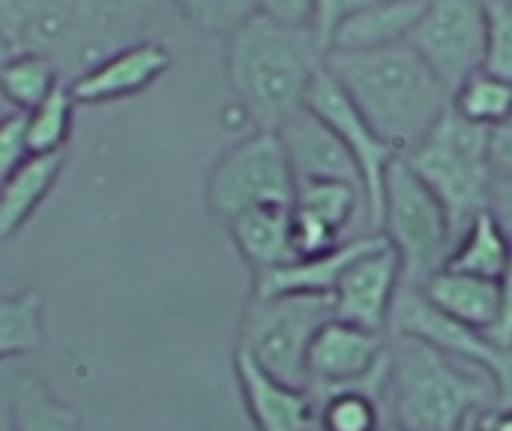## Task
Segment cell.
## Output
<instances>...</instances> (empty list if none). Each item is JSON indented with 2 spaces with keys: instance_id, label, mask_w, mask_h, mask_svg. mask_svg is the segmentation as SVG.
Instances as JSON below:
<instances>
[{
  "instance_id": "6da1fadb",
  "label": "cell",
  "mask_w": 512,
  "mask_h": 431,
  "mask_svg": "<svg viewBox=\"0 0 512 431\" xmlns=\"http://www.w3.org/2000/svg\"><path fill=\"white\" fill-rule=\"evenodd\" d=\"M156 0H0V45L42 54L72 81L141 42Z\"/></svg>"
},
{
  "instance_id": "7a4b0ae2",
  "label": "cell",
  "mask_w": 512,
  "mask_h": 431,
  "mask_svg": "<svg viewBox=\"0 0 512 431\" xmlns=\"http://www.w3.org/2000/svg\"><path fill=\"white\" fill-rule=\"evenodd\" d=\"M327 72L402 156L453 111V90L405 42L378 51H327Z\"/></svg>"
},
{
  "instance_id": "3957f363",
  "label": "cell",
  "mask_w": 512,
  "mask_h": 431,
  "mask_svg": "<svg viewBox=\"0 0 512 431\" xmlns=\"http://www.w3.org/2000/svg\"><path fill=\"white\" fill-rule=\"evenodd\" d=\"M324 63V48L312 30L246 18L225 51L228 84L243 114L264 132H279L306 108L309 84Z\"/></svg>"
},
{
  "instance_id": "277c9868",
  "label": "cell",
  "mask_w": 512,
  "mask_h": 431,
  "mask_svg": "<svg viewBox=\"0 0 512 431\" xmlns=\"http://www.w3.org/2000/svg\"><path fill=\"white\" fill-rule=\"evenodd\" d=\"M393 426L402 431H468L486 411L498 408L495 381L441 348L393 333L387 396Z\"/></svg>"
},
{
  "instance_id": "5b68a950",
  "label": "cell",
  "mask_w": 512,
  "mask_h": 431,
  "mask_svg": "<svg viewBox=\"0 0 512 431\" xmlns=\"http://www.w3.org/2000/svg\"><path fill=\"white\" fill-rule=\"evenodd\" d=\"M402 159L441 201L456 231V240L474 216L489 210L495 186L492 129L468 123L456 111H450L426 135V141H420Z\"/></svg>"
},
{
  "instance_id": "8992f818",
  "label": "cell",
  "mask_w": 512,
  "mask_h": 431,
  "mask_svg": "<svg viewBox=\"0 0 512 431\" xmlns=\"http://www.w3.org/2000/svg\"><path fill=\"white\" fill-rule=\"evenodd\" d=\"M381 234L402 261V291H420L447 267L456 246V231L447 210L405 159H396L387 174Z\"/></svg>"
},
{
  "instance_id": "52a82bcc",
  "label": "cell",
  "mask_w": 512,
  "mask_h": 431,
  "mask_svg": "<svg viewBox=\"0 0 512 431\" xmlns=\"http://www.w3.org/2000/svg\"><path fill=\"white\" fill-rule=\"evenodd\" d=\"M333 297L288 294L252 297L240 324V345L264 372L291 384L309 387L306 360L318 330L333 321Z\"/></svg>"
},
{
  "instance_id": "ba28073f",
  "label": "cell",
  "mask_w": 512,
  "mask_h": 431,
  "mask_svg": "<svg viewBox=\"0 0 512 431\" xmlns=\"http://www.w3.org/2000/svg\"><path fill=\"white\" fill-rule=\"evenodd\" d=\"M297 180L279 132L258 129L246 141L234 144L210 171L207 204L231 222L258 207H291Z\"/></svg>"
},
{
  "instance_id": "9c48e42d",
  "label": "cell",
  "mask_w": 512,
  "mask_h": 431,
  "mask_svg": "<svg viewBox=\"0 0 512 431\" xmlns=\"http://www.w3.org/2000/svg\"><path fill=\"white\" fill-rule=\"evenodd\" d=\"M306 108L312 114H318L348 147V153L354 156L360 177H363V198H366V222L372 231L381 234V216H384V186H387V174L393 168L396 159H402V153L396 147H390L372 126L369 120L357 111V105L345 96V90L336 84V78L327 72V66L321 63V69L315 72L312 84H309V96H306Z\"/></svg>"
},
{
  "instance_id": "30bf717a",
  "label": "cell",
  "mask_w": 512,
  "mask_h": 431,
  "mask_svg": "<svg viewBox=\"0 0 512 431\" xmlns=\"http://www.w3.org/2000/svg\"><path fill=\"white\" fill-rule=\"evenodd\" d=\"M408 45L450 90H456L483 69L486 0H426Z\"/></svg>"
},
{
  "instance_id": "8fae6325",
  "label": "cell",
  "mask_w": 512,
  "mask_h": 431,
  "mask_svg": "<svg viewBox=\"0 0 512 431\" xmlns=\"http://www.w3.org/2000/svg\"><path fill=\"white\" fill-rule=\"evenodd\" d=\"M390 327L393 333L417 336L453 360L486 372L498 387V408H512V348H501L486 333L447 318L420 291H399Z\"/></svg>"
},
{
  "instance_id": "7c38bea8",
  "label": "cell",
  "mask_w": 512,
  "mask_h": 431,
  "mask_svg": "<svg viewBox=\"0 0 512 431\" xmlns=\"http://www.w3.org/2000/svg\"><path fill=\"white\" fill-rule=\"evenodd\" d=\"M306 378H309L306 390L312 393L315 405L336 390L387 381L390 342L384 333H372L333 318L318 330L309 348Z\"/></svg>"
},
{
  "instance_id": "4fadbf2b",
  "label": "cell",
  "mask_w": 512,
  "mask_h": 431,
  "mask_svg": "<svg viewBox=\"0 0 512 431\" xmlns=\"http://www.w3.org/2000/svg\"><path fill=\"white\" fill-rule=\"evenodd\" d=\"M402 291V261L384 237L375 249L360 255L333 291V312L339 321L387 333L393 306Z\"/></svg>"
},
{
  "instance_id": "5bb4252c",
  "label": "cell",
  "mask_w": 512,
  "mask_h": 431,
  "mask_svg": "<svg viewBox=\"0 0 512 431\" xmlns=\"http://www.w3.org/2000/svg\"><path fill=\"white\" fill-rule=\"evenodd\" d=\"M234 372L243 390L246 411L258 431L318 429V405L306 387H291L264 372L243 348L234 354Z\"/></svg>"
},
{
  "instance_id": "9a60e30c",
  "label": "cell",
  "mask_w": 512,
  "mask_h": 431,
  "mask_svg": "<svg viewBox=\"0 0 512 431\" xmlns=\"http://www.w3.org/2000/svg\"><path fill=\"white\" fill-rule=\"evenodd\" d=\"M279 138L285 144L294 180H336V183H351L363 192V177L342 144V138L309 108L297 111L282 129ZM366 201V198H363Z\"/></svg>"
},
{
  "instance_id": "2e32d148",
  "label": "cell",
  "mask_w": 512,
  "mask_h": 431,
  "mask_svg": "<svg viewBox=\"0 0 512 431\" xmlns=\"http://www.w3.org/2000/svg\"><path fill=\"white\" fill-rule=\"evenodd\" d=\"M168 66H171L168 48L162 42L141 39L105 57L84 75H78L69 84V90L75 102H114L147 90L156 78L168 72Z\"/></svg>"
},
{
  "instance_id": "e0dca14e",
  "label": "cell",
  "mask_w": 512,
  "mask_h": 431,
  "mask_svg": "<svg viewBox=\"0 0 512 431\" xmlns=\"http://www.w3.org/2000/svg\"><path fill=\"white\" fill-rule=\"evenodd\" d=\"M384 240V234H360L336 246L333 252L297 258L285 267L255 273V291L252 297H288V294H315V297H333L342 273L369 249H375Z\"/></svg>"
},
{
  "instance_id": "ac0fdd59",
  "label": "cell",
  "mask_w": 512,
  "mask_h": 431,
  "mask_svg": "<svg viewBox=\"0 0 512 431\" xmlns=\"http://www.w3.org/2000/svg\"><path fill=\"white\" fill-rule=\"evenodd\" d=\"M426 9V0H369L333 33L327 51H378L405 45Z\"/></svg>"
},
{
  "instance_id": "d6986e66",
  "label": "cell",
  "mask_w": 512,
  "mask_h": 431,
  "mask_svg": "<svg viewBox=\"0 0 512 431\" xmlns=\"http://www.w3.org/2000/svg\"><path fill=\"white\" fill-rule=\"evenodd\" d=\"M420 294L447 318L489 333L498 321V282L495 279H480V276H468V273H456V270H441L435 273Z\"/></svg>"
},
{
  "instance_id": "ffe728a7",
  "label": "cell",
  "mask_w": 512,
  "mask_h": 431,
  "mask_svg": "<svg viewBox=\"0 0 512 431\" xmlns=\"http://www.w3.org/2000/svg\"><path fill=\"white\" fill-rule=\"evenodd\" d=\"M228 228L240 255L246 258V264H252L255 273L297 261L291 207H258L231 219Z\"/></svg>"
},
{
  "instance_id": "44dd1931",
  "label": "cell",
  "mask_w": 512,
  "mask_h": 431,
  "mask_svg": "<svg viewBox=\"0 0 512 431\" xmlns=\"http://www.w3.org/2000/svg\"><path fill=\"white\" fill-rule=\"evenodd\" d=\"M66 153H45L30 156L6 183H0V240H9L15 231L27 225L36 207L54 189Z\"/></svg>"
},
{
  "instance_id": "7402d4cb",
  "label": "cell",
  "mask_w": 512,
  "mask_h": 431,
  "mask_svg": "<svg viewBox=\"0 0 512 431\" xmlns=\"http://www.w3.org/2000/svg\"><path fill=\"white\" fill-rule=\"evenodd\" d=\"M510 255V234L504 231V225L495 219L492 210H483L459 234L444 270H456V273H468V276L498 282L504 276L507 264H510Z\"/></svg>"
},
{
  "instance_id": "603a6c76",
  "label": "cell",
  "mask_w": 512,
  "mask_h": 431,
  "mask_svg": "<svg viewBox=\"0 0 512 431\" xmlns=\"http://www.w3.org/2000/svg\"><path fill=\"white\" fill-rule=\"evenodd\" d=\"M384 396H387V381L348 387L324 396L318 402V431H381Z\"/></svg>"
},
{
  "instance_id": "cb8c5ba5",
  "label": "cell",
  "mask_w": 512,
  "mask_h": 431,
  "mask_svg": "<svg viewBox=\"0 0 512 431\" xmlns=\"http://www.w3.org/2000/svg\"><path fill=\"white\" fill-rule=\"evenodd\" d=\"M45 300L39 291H24L0 300V363L36 354L45 345Z\"/></svg>"
},
{
  "instance_id": "d4e9b609",
  "label": "cell",
  "mask_w": 512,
  "mask_h": 431,
  "mask_svg": "<svg viewBox=\"0 0 512 431\" xmlns=\"http://www.w3.org/2000/svg\"><path fill=\"white\" fill-rule=\"evenodd\" d=\"M291 207L330 225L342 237L354 225L357 213L366 216L363 192L351 183H336V180H300Z\"/></svg>"
},
{
  "instance_id": "484cf974",
  "label": "cell",
  "mask_w": 512,
  "mask_h": 431,
  "mask_svg": "<svg viewBox=\"0 0 512 431\" xmlns=\"http://www.w3.org/2000/svg\"><path fill=\"white\" fill-rule=\"evenodd\" d=\"M60 84L57 66L42 54H9L0 63V96L21 114L45 102Z\"/></svg>"
},
{
  "instance_id": "4316f807",
  "label": "cell",
  "mask_w": 512,
  "mask_h": 431,
  "mask_svg": "<svg viewBox=\"0 0 512 431\" xmlns=\"http://www.w3.org/2000/svg\"><path fill=\"white\" fill-rule=\"evenodd\" d=\"M15 431H81L72 405L54 399L42 378L18 372L15 378Z\"/></svg>"
},
{
  "instance_id": "83f0119b",
  "label": "cell",
  "mask_w": 512,
  "mask_h": 431,
  "mask_svg": "<svg viewBox=\"0 0 512 431\" xmlns=\"http://www.w3.org/2000/svg\"><path fill=\"white\" fill-rule=\"evenodd\" d=\"M453 111L483 129H498L512 114V81L495 72H474L453 90Z\"/></svg>"
},
{
  "instance_id": "f1b7e54d",
  "label": "cell",
  "mask_w": 512,
  "mask_h": 431,
  "mask_svg": "<svg viewBox=\"0 0 512 431\" xmlns=\"http://www.w3.org/2000/svg\"><path fill=\"white\" fill-rule=\"evenodd\" d=\"M72 90L66 84L54 87V93L39 102L33 111L24 114L27 120V150L30 156H45V153H63V144L72 132Z\"/></svg>"
},
{
  "instance_id": "f546056e",
  "label": "cell",
  "mask_w": 512,
  "mask_h": 431,
  "mask_svg": "<svg viewBox=\"0 0 512 431\" xmlns=\"http://www.w3.org/2000/svg\"><path fill=\"white\" fill-rule=\"evenodd\" d=\"M180 15L213 36H231L246 18L255 15V0H171Z\"/></svg>"
},
{
  "instance_id": "4dcf8cb0",
  "label": "cell",
  "mask_w": 512,
  "mask_h": 431,
  "mask_svg": "<svg viewBox=\"0 0 512 431\" xmlns=\"http://www.w3.org/2000/svg\"><path fill=\"white\" fill-rule=\"evenodd\" d=\"M486 72L512 81V3L486 0Z\"/></svg>"
},
{
  "instance_id": "1f68e13d",
  "label": "cell",
  "mask_w": 512,
  "mask_h": 431,
  "mask_svg": "<svg viewBox=\"0 0 512 431\" xmlns=\"http://www.w3.org/2000/svg\"><path fill=\"white\" fill-rule=\"evenodd\" d=\"M24 126H27V120L21 111L0 120V183H6L30 159Z\"/></svg>"
},
{
  "instance_id": "d6a6232c",
  "label": "cell",
  "mask_w": 512,
  "mask_h": 431,
  "mask_svg": "<svg viewBox=\"0 0 512 431\" xmlns=\"http://www.w3.org/2000/svg\"><path fill=\"white\" fill-rule=\"evenodd\" d=\"M255 15L282 27L315 33V0H255Z\"/></svg>"
},
{
  "instance_id": "836d02e7",
  "label": "cell",
  "mask_w": 512,
  "mask_h": 431,
  "mask_svg": "<svg viewBox=\"0 0 512 431\" xmlns=\"http://www.w3.org/2000/svg\"><path fill=\"white\" fill-rule=\"evenodd\" d=\"M363 3H369V0H315V36H318L324 54H327V48H330V39H333L336 27H339L351 12H357Z\"/></svg>"
},
{
  "instance_id": "e575fe53",
  "label": "cell",
  "mask_w": 512,
  "mask_h": 431,
  "mask_svg": "<svg viewBox=\"0 0 512 431\" xmlns=\"http://www.w3.org/2000/svg\"><path fill=\"white\" fill-rule=\"evenodd\" d=\"M498 297H501V303H498V321H495V327L486 336L495 345H501V348H512V255L507 270H504V276L498 279Z\"/></svg>"
},
{
  "instance_id": "d590c367",
  "label": "cell",
  "mask_w": 512,
  "mask_h": 431,
  "mask_svg": "<svg viewBox=\"0 0 512 431\" xmlns=\"http://www.w3.org/2000/svg\"><path fill=\"white\" fill-rule=\"evenodd\" d=\"M15 360L0 363V431H15V378H18Z\"/></svg>"
},
{
  "instance_id": "8d00e7d4",
  "label": "cell",
  "mask_w": 512,
  "mask_h": 431,
  "mask_svg": "<svg viewBox=\"0 0 512 431\" xmlns=\"http://www.w3.org/2000/svg\"><path fill=\"white\" fill-rule=\"evenodd\" d=\"M492 168L495 177H512V114L492 132Z\"/></svg>"
},
{
  "instance_id": "74e56055",
  "label": "cell",
  "mask_w": 512,
  "mask_h": 431,
  "mask_svg": "<svg viewBox=\"0 0 512 431\" xmlns=\"http://www.w3.org/2000/svg\"><path fill=\"white\" fill-rule=\"evenodd\" d=\"M489 210L495 213V219L504 225V231L510 234L512 240V177H495Z\"/></svg>"
},
{
  "instance_id": "f35d334b",
  "label": "cell",
  "mask_w": 512,
  "mask_h": 431,
  "mask_svg": "<svg viewBox=\"0 0 512 431\" xmlns=\"http://www.w3.org/2000/svg\"><path fill=\"white\" fill-rule=\"evenodd\" d=\"M492 431H512V408H492L486 414Z\"/></svg>"
},
{
  "instance_id": "ab89813d",
  "label": "cell",
  "mask_w": 512,
  "mask_h": 431,
  "mask_svg": "<svg viewBox=\"0 0 512 431\" xmlns=\"http://www.w3.org/2000/svg\"><path fill=\"white\" fill-rule=\"evenodd\" d=\"M381 431H402V429H399V426H393V423H390V426H384V429H381Z\"/></svg>"
},
{
  "instance_id": "60d3db41",
  "label": "cell",
  "mask_w": 512,
  "mask_h": 431,
  "mask_svg": "<svg viewBox=\"0 0 512 431\" xmlns=\"http://www.w3.org/2000/svg\"><path fill=\"white\" fill-rule=\"evenodd\" d=\"M507 3H512V0H507Z\"/></svg>"
}]
</instances>
